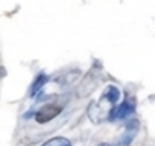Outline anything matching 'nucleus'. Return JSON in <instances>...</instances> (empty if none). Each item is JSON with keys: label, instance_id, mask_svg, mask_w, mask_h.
Returning a JSON list of instances; mask_svg holds the SVG:
<instances>
[{"label": "nucleus", "instance_id": "f257e3e1", "mask_svg": "<svg viewBox=\"0 0 155 146\" xmlns=\"http://www.w3.org/2000/svg\"><path fill=\"white\" fill-rule=\"evenodd\" d=\"M61 107L59 105H55V104H49V105H44L41 110H38L35 113V120L38 123H47L49 120L55 119L59 113H61Z\"/></svg>", "mask_w": 155, "mask_h": 146}, {"label": "nucleus", "instance_id": "f03ea898", "mask_svg": "<svg viewBox=\"0 0 155 146\" xmlns=\"http://www.w3.org/2000/svg\"><path fill=\"white\" fill-rule=\"evenodd\" d=\"M134 108H135L134 101H125L122 105H119V107H113V110H111L110 114H108V119H110V120L125 119V117H128L129 114L134 113Z\"/></svg>", "mask_w": 155, "mask_h": 146}, {"label": "nucleus", "instance_id": "7ed1b4c3", "mask_svg": "<svg viewBox=\"0 0 155 146\" xmlns=\"http://www.w3.org/2000/svg\"><path fill=\"white\" fill-rule=\"evenodd\" d=\"M101 99H104L105 102H108L110 105L114 107V104L120 99V91H119L117 87H114V85H108V87L105 88V91L102 93Z\"/></svg>", "mask_w": 155, "mask_h": 146}, {"label": "nucleus", "instance_id": "20e7f679", "mask_svg": "<svg viewBox=\"0 0 155 146\" xmlns=\"http://www.w3.org/2000/svg\"><path fill=\"white\" fill-rule=\"evenodd\" d=\"M137 128H138L137 120H129V122H128V125H126V132H125V137L120 140V143H122V144H129V143H131V140H132V138H134V135H135Z\"/></svg>", "mask_w": 155, "mask_h": 146}, {"label": "nucleus", "instance_id": "39448f33", "mask_svg": "<svg viewBox=\"0 0 155 146\" xmlns=\"http://www.w3.org/2000/svg\"><path fill=\"white\" fill-rule=\"evenodd\" d=\"M47 75H44V73H40V75L37 76V79H35V82L32 84V88H31V96L32 98H35L41 90H43V87H44V84L47 82Z\"/></svg>", "mask_w": 155, "mask_h": 146}, {"label": "nucleus", "instance_id": "423d86ee", "mask_svg": "<svg viewBox=\"0 0 155 146\" xmlns=\"http://www.w3.org/2000/svg\"><path fill=\"white\" fill-rule=\"evenodd\" d=\"M41 146H71V143L65 137H55V138H50L49 141H46Z\"/></svg>", "mask_w": 155, "mask_h": 146}, {"label": "nucleus", "instance_id": "0eeeda50", "mask_svg": "<svg viewBox=\"0 0 155 146\" xmlns=\"http://www.w3.org/2000/svg\"><path fill=\"white\" fill-rule=\"evenodd\" d=\"M99 146H111V144H108V143H102V144H99Z\"/></svg>", "mask_w": 155, "mask_h": 146}]
</instances>
